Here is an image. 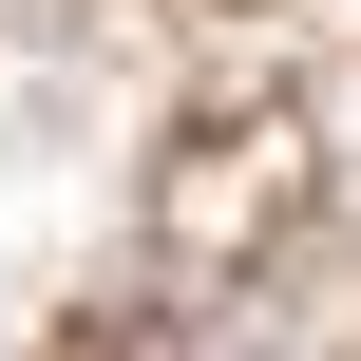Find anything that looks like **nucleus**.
Segmentation results:
<instances>
[]
</instances>
